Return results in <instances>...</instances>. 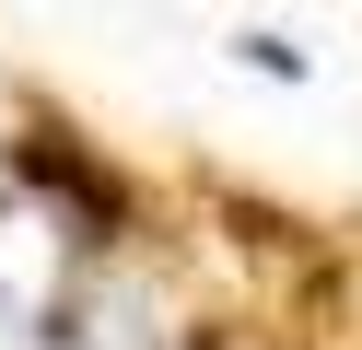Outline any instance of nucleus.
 <instances>
[{"label": "nucleus", "instance_id": "nucleus-1", "mask_svg": "<svg viewBox=\"0 0 362 350\" xmlns=\"http://www.w3.org/2000/svg\"><path fill=\"white\" fill-rule=\"evenodd\" d=\"M245 70H281V82H304V47H292V35H245Z\"/></svg>", "mask_w": 362, "mask_h": 350}]
</instances>
